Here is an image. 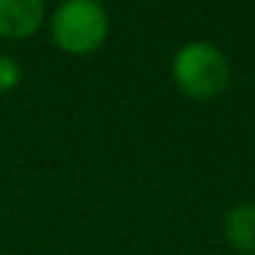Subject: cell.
Wrapping results in <instances>:
<instances>
[{
    "label": "cell",
    "instance_id": "6da1fadb",
    "mask_svg": "<svg viewBox=\"0 0 255 255\" xmlns=\"http://www.w3.org/2000/svg\"><path fill=\"white\" fill-rule=\"evenodd\" d=\"M173 80L192 99H214L228 88L231 66L209 41H187L173 58Z\"/></svg>",
    "mask_w": 255,
    "mask_h": 255
},
{
    "label": "cell",
    "instance_id": "7a4b0ae2",
    "mask_svg": "<svg viewBox=\"0 0 255 255\" xmlns=\"http://www.w3.org/2000/svg\"><path fill=\"white\" fill-rule=\"evenodd\" d=\"M110 19L96 0H66L52 14V39L61 50L85 55L105 44Z\"/></svg>",
    "mask_w": 255,
    "mask_h": 255
},
{
    "label": "cell",
    "instance_id": "3957f363",
    "mask_svg": "<svg viewBox=\"0 0 255 255\" xmlns=\"http://www.w3.org/2000/svg\"><path fill=\"white\" fill-rule=\"evenodd\" d=\"M44 22L41 0H0V36L22 39L39 30Z\"/></svg>",
    "mask_w": 255,
    "mask_h": 255
},
{
    "label": "cell",
    "instance_id": "277c9868",
    "mask_svg": "<svg viewBox=\"0 0 255 255\" xmlns=\"http://www.w3.org/2000/svg\"><path fill=\"white\" fill-rule=\"evenodd\" d=\"M225 236L239 255H255V203H236L228 211Z\"/></svg>",
    "mask_w": 255,
    "mask_h": 255
},
{
    "label": "cell",
    "instance_id": "5b68a950",
    "mask_svg": "<svg viewBox=\"0 0 255 255\" xmlns=\"http://www.w3.org/2000/svg\"><path fill=\"white\" fill-rule=\"evenodd\" d=\"M19 80H22V69H19V63L14 61L11 55H3V52H0V94L14 91L19 85Z\"/></svg>",
    "mask_w": 255,
    "mask_h": 255
}]
</instances>
